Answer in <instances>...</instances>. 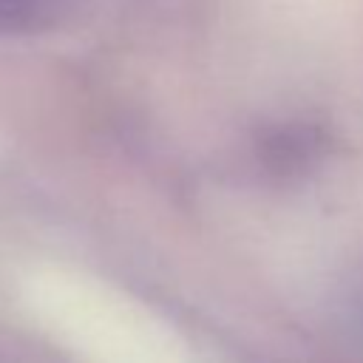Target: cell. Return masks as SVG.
Masks as SVG:
<instances>
[{
    "instance_id": "cell-1",
    "label": "cell",
    "mask_w": 363,
    "mask_h": 363,
    "mask_svg": "<svg viewBox=\"0 0 363 363\" xmlns=\"http://www.w3.org/2000/svg\"><path fill=\"white\" fill-rule=\"evenodd\" d=\"M48 6L51 0H0V23H34Z\"/></svg>"
}]
</instances>
